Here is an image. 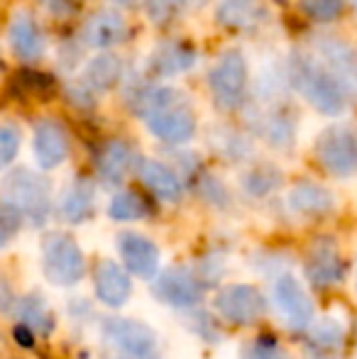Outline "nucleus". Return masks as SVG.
Segmentation results:
<instances>
[{"mask_svg": "<svg viewBox=\"0 0 357 359\" xmlns=\"http://www.w3.org/2000/svg\"><path fill=\"white\" fill-rule=\"evenodd\" d=\"M167 3L172 5V10H177V8H201L208 0H167Z\"/></svg>", "mask_w": 357, "mask_h": 359, "instance_id": "c9c22d12", "label": "nucleus"}, {"mask_svg": "<svg viewBox=\"0 0 357 359\" xmlns=\"http://www.w3.org/2000/svg\"><path fill=\"white\" fill-rule=\"evenodd\" d=\"M113 3H118V5H130V3H135V0H113Z\"/></svg>", "mask_w": 357, "mask_h": 359, "instance_id": "4c0bfd02", "label": "nucleus"}, {"mask_svg": "<svg viewBox=\"0 0 357 359\" xmlns=\"http://www.w3.org/2000/svg\"><path fill=\"white\" fill-rule=\"evenodd\" d=\"M32 154L39 169H57L69 156V135L57 120H39L32 135Z\"/></svg>", "mask_w": 357, "mask_h": 359, "instance_id": "9b49d317", "label": "nucleus"}, {"mask_svg": "<svg viewBox=\"0 0 357 359\" xmlns=\"http://www.w3.org/2000/svg\"><path fill=\"white\" fill-rule=\"evenodd\" d=\"M267 10L260 0H220L218 20L230 29H252L264 22Z\"/></svg>", "mask_w": 357, "mask_h": 359, "instance_id": "b1692460", "label": "nucleus"}, {"mask_svg": "<svg viewBox=\"0 0 357 359\" xmlns=\"http://www.w3.org/2000/svg\"><path fill=\"white\" fill-rule=\"evenodd\" d=\"M108 215L118 222H130V220H142L147 215V203L140 198L133 191H120L110 198Z\"/></svg>", "mask_w": 357, "mask_h": 359, "instance_id": "cd10ccee", "label": "nucleus"}, {"mask_svg": "<svg viewBox=\"0 0 357 359\" xmlns=\"http://www.w3.org/2000/svg\"><path fill=\"white\" fill-rule=\"evenodd\" d=\"M260 130H262V135L269 140V144H276V147L289 144L291 137H294V123H291L284 113H269L267 118L262 120Z\"/></svg>", "mask_w": 357, "mask_h": 359, "instance_id": "c756f323", "label": "nucleus"}, {"mask_svg": "<svg viewBox=\"0 0 357 359\" xmlns=\"http://www.w3.org/2000/svg\"><path fill=\"white\" fill-rule=\"evenodd\" d=\"M355 5H357V0H355Z\"/></svg>", "mask_w": 357, "mask_h": 359, "instance_id": "58836bf2", "label": "nucleus"}, {"mask_svg": "<svg viewBox=\"0 0 357 359\" xmlns=\"http://www.w3.org/2000/svg\"><path fill=\"white\" fill-rule=\"evenodd\" d=\"M22 217L25 215L20 213L13 203L0 201V250L8 247L10 242H13V237L20 232V227H22Z\"/></svg>", "mask_w": 357, "mask_h": 359, "instance_id": "7c9ffc66", "label": "nucleus"}, {"mask_svg": "<svg viewBox=\"0 0 357 359\" xmlns=\"http://www.w3.org/2000/svg\"><path fill=\"white\" fill-rule=\"evenodd\" d=\"M42 3L54 18H69V15L76 10L79 0H42Z\"/></svg>", "mask_w": 357, "mask_h": 359, "instance_id": "f704fd0d", "label": "nucleus"}, {"mask_svg": "<svg viewBox=\"0 0 357 359\" xmlns=\"http://www.w3.org/2000/svg\"><path fill=\"white\" fill-rule=\"evenodd\" d=\"M20 151V130L10 123H0V166H8Z\"/></svg>", "mask_w": 357, "mask_h": 359, "instance_id": "72a5a7b5", "label": "nucleus"}, {"mask_svg": "<svg viewBox=\"0 0 357 359\" xmlns=\"http://www.w3.org/2000/svg\"><path fill=\"white\" fill-rule=\"evenodd\" d=\"M248 62L238 49L220 54L208 74L210 95H213L215 105L223 110L240 108L245 95H248Z\"/></svg>", "mask_w": 357, "mask_h": 359, "instance_id": "f03ea898", "label": "nucleus"}, {"mask_svg": "<svg viewBox=\"0 0 357 359\" xmlns=\"http://www.w3.org/2000/svg\"><path fill=\"white\" fill-rule=\"evenodd\" d=\"M281 184V174L274 166H257V169L248 171L243 179V186L250 196H267Z\"/></svg>", "mask_w": 357, "mask_h": 359, "instance_id": "c85d7f7f", "label": "nucleus"}, {"mask_svg": "<svg viewBox=\"0 0 357 359\" xmlns=\"http://www.w3.org/2000/svg\"><path fill=\"white\" fill-rule=\"evenodd\" d=\"M316 159L330 176H353L357 171V135L350 128L323 130L316 140Z\"/></svg>", "mask_w": 357, "mask_h": 359, "instance_id": "423d86ee", "label": "nucleus"}, {"mask_svg": "<svg viewBox=\"0 0 357 359\" xmlns=\"http://www.w3.org/2000/svg\"><path fill=\"white\" fill-rule=\"evenodd\" d=\"M152 296L172 308H194L203 298V288L194 271L184 266H172L154 279Z\"/></svg>", "mask_w": 357, "mask_h": 359, "instance_id": "1a4fd4ad", "label": "nucleus"}, {"mask_svg": "<svg viewBox=\"0 0 357 359\" xmlns=\"http://www.w3.org/2000/svg\"><path fill=\"white\" fill-rule=\"evenodd\" d=\"M306 279L316 288H328L338 284L343 279V257L333 240L321 237L311 245L309 255H306Z\"/></svg>", "mask_w": 357, "mask_h": 359, "instance_id": "9d476101", "label": "nucleus"}, {"mask_svg": "<svg viewBox=\"0 0 357 359\" xmlns=\"http://www.w3.org/2000/svg\"><path fill=\"white\" fill-rule=\"evenodd\" d=\"M289 208L304 217H323L335 208V198L328 189L306 181L289 191Z\"/></svg>", "mask_w": 357, "mask_h": 359, "instance_id": "4be33fe9", "label": "nucleus"}, {"mask_svg": "<svg viewBox=\"0 0 357 359\" xmlns=\"http://www.w3.org/2000/svg\"><path fill=\"white\" fill-rule=\"evenodd\" d=\"M81 39L90 49H110L128 39V22L115 10H103V13H95L93 18L86 20L81 29Z\"/></svg>", "mask_w": 357, "mask_h": 359, "instance_id": "dca6fc26", "label": "nucleus"}, {"mask_svg": "<svg viewBox=\"0 0 357 359\" xmlns=\"http://www.w3.org/2000/svg\"><path fill=\"white\" fill-rule=\"evenodd\" d=\"M196 64V52L184 42H162L149 57V72L154 76H162V79H169V76H179L184 72H189Z\"/></svg>", "mask_w": 357, "mask_h": 359, "instance_id": "412c9836", "label": "nucleus"}, {"mask_svg": "<svg viewBox=\"0 0 357 359\" xmlns=\"http://www.w3.org/2000/svg\"><path fill=\"white\" fill-rule=\"evenodd\" d=\"M133 147L123 140H110L98 149L95 154V171H98V179L108 186L123 184V179L133 169Z\"/></svg>", "mask_w": 357, "mask_h": 359, "instance_id": "a211bd4d", "label": "nucleus"}, {"mask_svg": "<svg viewBox=\"0 0 357 359\" xmlns=\"http://www.w3.org/2000/svg\"><path fill=\"white\" fill-rule=\"evenodd\" d=\"M245 359H291L286 350L271 337H257L245 350Z\"/></svg>", "mask_w": 357, "mask_h": 359, "instance_id": "473e14b6", "label": "nucleus"}, {"mask_svg": "<svg viewBox=\"0 0 357 359\" xmlns=\"http://www.w3.org/2000/svg\"><path fill=\"white\" fill-rule=\"evenodd\" d=\"M100 335L113 350L128 359H157V335L149 325L133 318H108Z\"/></svg>", "mask_w": 357, "mask_h": 359, "instance_id": "39448f33", "label": "nucleus"}, {"mask_svg": "<svg viewBox=\"0 0 357 359\" xmlns=\"http://www.w3.org/2000/svg\"><path fill=\"white\" fill-rule=\"evenodd\" d=\"M345 323L335 316H325L316 323L306 342V359H343Z\"/></svg>", "mask_w": 357, "mask_h": 359, "instance_id": "f3484780", "label": "nucleus"}, {"mask_svg": "<svg viewBox=\"0 0 357 359\" xmlns=\"http://www.w3.org/2000/svg\"><path fill=\"white\" fill-rule=\"evenodd\" d=\"M120 74H123V62H120L118 54H98V57L90 59L86 64V69L81 72L83 88H86L90 95L110 90L118 83Z\"/></svg>", "mask_w": 357, "mask_h": 359, "instance_id": "5701e85b", "label": "nucleus"}, {"mask_svg": "<svg viewBox=\"0 0 357 359\" xmlns=\"http://www.w3.org/2000/svg\"><path fill=\"white\" fill-rule=\"evenodd\" d=\"M3 194L5 201L13 203L25 217L42 225L47 222L49 210H52V194H49V184L42 176L32 174L27 169H18L3 181Z\"/></svg>", "mask_w": 357, "mask_h": 359, "instance_id": "7ed1b4c3", "label": "nucleus"}, {"mask_svg": "<svg viewBox=\"0 0 357 359\" xmlns=\"http://www.w3.org/2000/svg\"><path fill=\"white\" fill-rule=\"evenodd\" d=\"M289 79L294 88L323 115H338L345 110V88L333 74L321 67L309 54H294L289 64Z\"/></svg>", "mask_w": 357, "mask_h": 359, "instance_id": "f257e3e1", "label": "nucleus"}, {"mask_svg": "<svg viewBox=\"0 0 357 359\" xmlns=\"http://www.w3.org/2000/svg\"><path fill=\"white\" fill-rule=\"evenodd\" d=\"M271 301L289 330H306L314 323V301L301 281L291 274H281L271 284Z\"/></svg>", "mask_w": 357, "mask_h": 359, "instance_id": "0eeeda50", "label": "nucleus"}, {"mask_svg": "<svg viewBox=\"0 0 357 359\" xmlns=\"http://www.w3.org/2000/svg\"><path fill=\"white\" fill-rule=\"evenodd\" d=\"M215 311L233 325H252L267 311L264 296L255 286L230 284L215 296Z\"/></svg>", "mask_w": 357, "mask_h": 359, "instance_id": "6e6552de", "label": "nucleus"}, {"mask_svg": "<svg viewBox=\"0 0 357 359\" xmlns=\"http://www.w3.org/2000/svg\"><path fill=\"white\" fill-rule=\"evenodd\" d=\"M301 10L316 22H330L343 10V0H301Z\"/></svg>", "mask_w": 357, "mask_h": 359, "instance_id": "2f4dec72", "label": "nucleus"}, {"mask_svg": "<svg viewBox=\"0 0 357 359\" xmlns=\"http://www.w3.org/2000/svg\"><path fill=\"white\" fill-rule=\"evenodd\" d=\"M93 291L103 306L120 308L130 301L133 293V281H130V271L120 266L113 259H103L93 271Z\"/></svg>", "mask_w": 357, "mask_h": 359, "instance_id": "4468645a", "label": "nucleus"}, {"mask_svg": "<svg viewBox=\"0 0 357 359\" xmlns=\"http://www.w3.org/2000/svg\"><path fill=\"white\" fill-rule=\"evenodd\" d=\"M118 250L130 274H135L137 279H154L157 276L159 247L149 237L137 235V232H123L118 237Z\"/></svg>", "mask_w": 357, "mask_h": 359, "instance_id": "ddd939ff", "label": "nucleus"}, {"mask_svg": "<svg viewBox=\"0 0 357 359\" xmlns=\"http://www.w3.org/2000/svg\"><path fill=\"white\" fill-rule=\"evenodd\" d=\"M15 316H18L20 325L27 327L32 335L47 337L54 330V313L39 296H25L15 306Z\"/></svg>", "mask_w": 357, "mask_h": 359, "instance_id": "a878e982", "label": "nucleus"}, {"mask_svg": "<svg viewBox=\"0 0 357 359\" xmlns=\"http://www.w3.org/2000/svg\"><path fill=\"white\" fill-rule=\"evenodd\" d=\"M140 179L142 184L157 196L164 203H179L181 196H184V184H181L179 174L172 169V166L162 164L157 159H144L140 161L137 166Z\"/></svg>", "mask_w": 357, "mask_h": 359, "instance_id": "6ab92c4d", "label": "nucleus"}, {"mask_svg": "<svg viewBox=\"0 0 357 359\" xmlns=\"http://www.w3.org/2000/svg\"><path fill=\"white\" fill-rule=\"evenodd\" d=\"M62 210L64 220L67 222H86L95 210V194H93V186L88 181H76L74 186H69L67 194L62 196Z\"/></svg>", "mask_w": 357, "mask_h": 359, "instance_id": "393cba45", "label": "nucleus"}, {"mask_svg": "<svg viewBox=\"0 0 357 359\" xmlns=\"http://www.w3.org/2000/svg\"><path fill=\"white\" fill-rule=\"evenodd\" d=\"M321 57L328 64V72L338 79L345 90H357V52L338 39H323L318 44Z\"/></svg>", "mask_w": 357, "mask_h": 359, "instance_id": "aec40b11", "label": "nucleus"}, {"mask_svg": "<svg viewBox=\"0 0 357 359\" xmlns=\"http://www.w3.org/2000/svg\"><path fill=\"white\" fill-rule=\"evenodd\" d=\"M177 103H181L179 90L164 88V86H142V88L135 90L133 98H130V108L137 115H142V118H149V115L157 113V110H164Z\"/></svg>", "mask_w": 357, "mask_h": 359, "instance_id": "bb28decb", "label": "nucleus"}, {"mask_svg": "<svg viewBox=\"0 0 357 359\" xmlns=\"http://www.w3.org/2000/svg\"><path fill=\"white\" fill-rule=\"evenodd\" d=\"M10 303H13V293H10V288L5 284H0V311H5Z\"/></svg>", "mask_w": 357, "mask_h": 359, "instance_id": "e433bc0d", "label": "nucleus"}, {"mask_svg": "<svg viewBox=\"0 0 357 359\" xmlns=\"http://www.w3.org/2000/svg\"><path fill=\"white\" fill-rule=\"evenodd\" d=\"M10 52L20 62H37L44 54V34L29 13H15L8 25Z\"/></svg>", "mask_w": 357, "mask_h": 359, "instance_id": "2eb2a0df", "label": "nucleus"}, {"mask_svg": "<svg viewBox=\"0 0 357 359\" xmlns=\"http://www.w3.org/2000/svg\"><path fill=\"white\" fill-rule=\"evenodd\" d=\"M44 276L54 286H76L86 276V257L69 235H49L42 245Z\"/></svg>", "mask_w": 357, "mask_h": 359, "instance_id": "20e7f679", "label": "nucleus"}, {"mask_svg": "<svg viewBox=\"0 0 357 359\" xmlns=\"http://www.w3.org/2000/svg\"><path fill=\"white\" fill-rule=\"evenodd\" d=\"M144 123H147L149 135L169 144H184L196 135V118L184 103L157 110L149 118H144Z\"/></svg>", "mask_w": 357, "mask_h": 359, "instance_id": "f8f14e48", "label": "nucleus"}]
</instances>
